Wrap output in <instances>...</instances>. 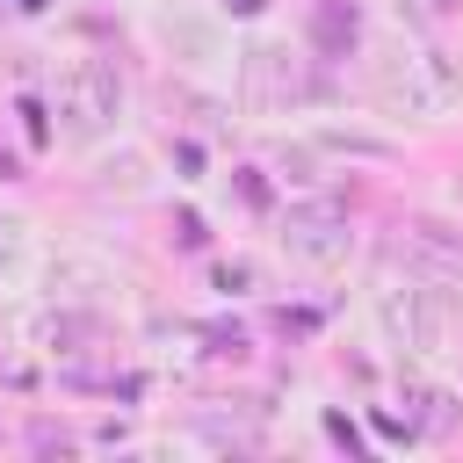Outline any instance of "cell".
I'll use <instances>...</instances> for the list:
<instances>
[{
  "mask_svg": "<svg viewBox=\"0 0 463 463\" xmlns=\"http://www.w3.org/2000/svg\"><path fill=\"white\" fill-rule=\"evenodd\" d=\"M159 43H166L174 58H188V65H210V58H217V29L195 22V14H159Z\"/></svg>",
  "mask_w": 463,
  "mask_h": 463,
  "instance_id": "cell-6",
  "label": "cell"
},
{
  "mask_svg": "<svg viewBox=\"0 0 463 463\" xmlns=\"http://www.w3.org/2000/svg\"><path fill=\"white\" fill-rule=\"evenodd\" d=\"M239 94H246V109L275 116V109L304 101L311 87H304V72H297V58H289L282 43H253V51L239 58Z\"/></svg>",
  "mask_w": 463,
  "mask_h": 463,
  "instance_id": "cell-5",
  "label": "cell"
},
{
  "mask_svg": "<svg viewBox=\"0 0 463 463\" xmlns=\"http://www.w3.org/2000/svg\"><path fill=\"white\" fill-rule=\"evenodd\" d=\"M94 188H123V195H137V188H145V159H137V152H123V159H101Z\"/></svg>",
  "mask_w": 463,
  "mask_h": 463,
  "instance_id": "cell-8",
  "label": "cell"
},
{
  "mask_svg": "<svg viewBox=\"0 0 463 463\" xmlns=\"http://www.w3.org/2000/svg\"><path fill=\"white\" fill-rule=\"evenodd\" d=\"M376 326H383L391 347L427 354V347H441V333H449V304H441L434 282H383V289H376Z\"/></svg>",
  "mask_w": 463,
  "mask_h": 463,
  "instance_id": "cell-3",
  "label": "cell"
},
{
  "mask_svg": "<svg viewBox=\"0 0 463 463\" xmlns=\"http://www.w3.org/2000/svg\"><path fill=\"white\" fill-rule=\"evenodd\" d=\"M347 43H354V7H347V0H318V7H311V51L347 58Z\"/></svg>",
  "mask_w": 463,
  "mask_h": 463,
  "instance_id": "cell-7",
  "label": "cell"
},
{
  "mask_svg": "<svg viewBox=\"0 0 463 463\" xmlns=\"http://www.w3.org/2000/svg\"><path fill=\"white\" fill-rule=\"evenodd\" d=\"M22 246H29V224H22V217H7V210H0V275H7V268H14V260H22Z\"/></svg>",
  "mask_w": 463,
  "mask_h": 463,
  "instance_id": "cell-10",
  "label": "cell"
},
{
  "mask_svg": "<svg viewBox=\"0 0 463 463\" xmlns=\"http://www.w3.org/2000/svg\"><path fill=\"white\" fill-rule=\"evenodd\" d=\"M369 80H376V101H383L391 116H412V123H434V116H449V101H456L449 58L427 51V43H412V36H391V43L376 51Z\"/></svg>",
  "mask_w": 463,
  "mask_h": 463,
  "instance_id": "cell-1",
  "label": "cell"
},
{
  "mask_svg": "<svg viewBox=\"0 0 463 463\" xmlns=\"http://www.w3.org/2000/svg\"><path fill=\"white\" fill-rule=\"evenodd\" d=\"M412 246H420L427 260H441V268H463V246L441 239V224H412Z\"/></svg>",
  "mask_w": 463,
  "mask_h": 463,
  "instance_id": "cell-9",
  "label": "cell"
},
{
  "mask_svg": "<svg viewBox=\"0 0 463 463\" xmlns=\"http://www.w3.org/2000/svg\"><path fill=\"white\" fill-rule=\"evenodd\" d=\"M282 246H289L304 268H340V260L354 253V224H347L340 203H297V210L282 217Z\"/></svg>",
  "mask_w": 463,
  "mask_h": 463,
  "instance_id": "cell-4",
  "label": "cell"
},
{
  "mask_svg": "<svg viewBox=\"0 0 463 463\" xmlns=\"http://www.w3.org/2000/svg\"><path fill=\"white\" fill-rule=\"evenodd\" d=\"M58 123H65V137H109L116 130V116H123V80H116V65L109 58H72L65 72H58Z\"/></svg>",
  "mask_w": 463,
  "mask_h": 463,
  "instance_id": "cell-2",
  "label": "cell"
}]
</instances>
